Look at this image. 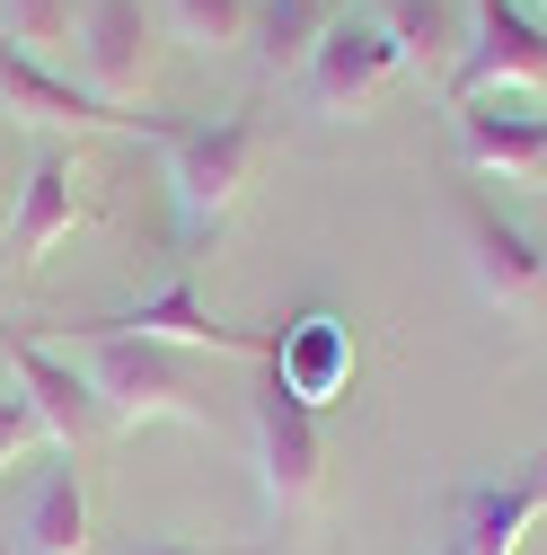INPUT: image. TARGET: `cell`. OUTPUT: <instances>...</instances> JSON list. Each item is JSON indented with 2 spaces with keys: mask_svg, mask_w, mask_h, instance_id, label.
Returning a JSON list of instances; mask_svg holds the SVG:
<instances>
[{
  "mask_svg": "<svg viewBox=\"0 0 547 555\" xmlns=\"http://www.w3.org/2000/svg\"><path fill=\"white\" fill-rule=\"evenodd\" d=\"M80 371L106 405V424H194V433H221L213 388H203V362L177 353V344L151 335H80Z\"/></svg>",
  "mask_w": 547,
  "mask_h": 555,
  "instance_id": "2",
  "label": "cell"
},
{
  "mask_svg": "<svg viewBox=\"0 0 547 555\" xmlns=\"http://www.w3.org/2000/svg\"><path fill=\"white\" fill-rule=\"evenodd\" d=\"M530 10H538V18H547V0H530Z\"/></svg>",
  "mask_w": 547,
  "mask_h": 555,
  "instance_id": "23",
  "label": "cell"
},
{
  "mask_svg": "<svg viewBox=\"0 0 547 555\" xmlns=\"http://www.w3.org/2000/svg\"><path fill=\"white\" fill-rule=\"evenodd\" d=\"M132 555H247V546H203V538H132Z\"/></svg>",
  "mask_w": 547,
  "mask_h": 555,
  "instance_id": "21",
  "label": "cell"
},
{
  "mask_svg": "<svg viewBox=\"0 0 547 555\" xmlns=\"http://www.w3.org/2000/svg\"><path fill=\"white\" fill-rule=\"evenodd\" d=\"M397 44V62H416V72L450 80L459 72V53H468V0H380L371 10Z\"/></svg>",
  "mask_w": 547,
  "mask_h": 555,
  "instance_id": "16",
  "label": "cell"
},
{
  "mask_svg": "<svg viewBox=\"0 0 547 555\" xmlns=\"http://www.w3.org/2000/svg\"><path fill=\"white\" fill-rule=\"evenodd\" d=\"M142 142H160L168 159V203H177V264H194L203 247L221 238L230 203L247 194L256 159H265V115L256 106H230V115H132Z\"/></svg>",
  "mask_w": 547,
  "mask_h": 555,
  "instance_id": "1",
  "label": "cell"
},
{
  "mask_svg": "<svg viewBox=\"0 0 547 555\" xmlns=\"http://www.w3.org/2000/svg\"><path fill=\"white\" fill-rule=\"evenodd\" d=\"M36 441H44V414H36V397H27L18 379H0V467H18Z\"/></svg>",
  "mask_w": 547,
  "mask_h": 555,
  "instance_id": "20",
  "label": "cell"
},
{
  "mask_svg": "<svg viewBox=\"0 0 547 555\" xmlns=\"http://www.w3.org/2000/svg\"><path fill=\"white\" fill-rule=\"evenodd\" d=\"M468 98H547V18L530 0H468V53L450 72V106Z\"/></svg>",
  "mask_w": 547,
  "mask_h": 555,
  "instance_id": "5",
  "label": "cell"
},
{
  "mask_svg": "<svg viewBox=\"0 0 547 555\" xmlns=\"http://www.w3.org/2000/svg\"><path fill=\"white\" fill-rule=\"evenodd\" d=\"M397 72H406V62H397L389 27H380L371 10H345V18L318 36V53L301 62V106H309L318 124H362Z\"/></svg>",
  "mask_w": 547,
  "mask_h": 555,
  "instance_id": "7",
  "label": "cell"
},
{
  "mask_svg": "<svg viewBox=\"0 0 547 555\" xmlns=\"http://www.w3.org/2000/svg\"><path fill=\"white\" fill-rule=\"evenodd\" d=\"M538 520H547V450L521 459V467H495V476L450 485L433 555H521V538H530Z\"/></svg>",
  "mask_w": 547,
  "mask_h": 555,
  "instance_id": "6",
  "label": "cell"
},
{
  "mask_svg": "<svg viewBox=\"0 0 547 555\" xmlns=\"http://www.w3.org/2000/svg\"><path fill=\"white\" fill-rule=\"evenodd\" d=\"M0 115L10 124H36V132H62V124H98V132H132V106H106L98 89H80L72 72H44V53L0 36Z\"/></svg>",
  "mask_w": 547,
  "mask_h": 555,
  "instance_id": "12",
  "label": "cell"
},
{
  "mask_svg": "<svg viewBox=\"0 0 547 555\" xmlns=\"http://www.w3.org/2000/svg\"><path fill=\"white\" fill-rule=\"evenodd\" d=\"M0 36L27 44V53L72 44V0H0Z\"/></svg>",
  "mask_w": 547,
  "mask_h": 555,
  "instance_id": "19",
  "label": "cell"
},
{
  "mask_svg": "<svg viewBox=\"0 0 547 555\" xmlns=\"http://www.w3.org/2000/svg\"><path fill=\"white\" fill-rule=\"evenodd\" d=\"M160 18L177 27V44L194 53H239L256 36V0H160Z\"/></svg>",
  "mask_w": 547,
  "mask_h": 555,
  "instance_id": "18",
  "label": "cell"
},
{
  "mask_svg": "<svg viewBox=\"0 0 547 555\" xmlns=\"http://www.w3.org/2000/svg\"><path fill=\"white\" fill-rule=\"evenodd\" d=\"M10 203H18V185H10V177H0V230H10Z\"/></svg>",
  "mask_w": 547,
  "mask_h": 555,
  "instance_id": "22",
  "label": "cell"
},
{
  "mask_svg": "<svg viewBox=\"0 0 547 555\" xmlns=\"http://www.w3.org/2000/svg\"><path fill=\"white\" fill-rule=\"evenodd\" d=\"M72 335H151V344H177V353H230V362H265L274 353V326H230V318L203 309L194 264H177L151 300H124L106 318H80Z\"/></svg>",
  "mask_w": 547,
  "mask_h": 555,
  "instance_id": "8",
  "label": "cell"
},
{
  "mask_svg": "<svg viewBox=\"0 0 547 555\" xmlns=\"http://www.w3.org/2000/svg\"><path fill=\"white\" fill-rule=\"evenodd\" d=\"M450 115H459V151H468L476 177H495V185H547V98L538 106L468 98Z\"/></svg>",
  "mask_w": 547,
  "mask_h": 555,
  "instance_id": "13",
  "label": "cell"
},
{
  "mask_svg": "<svg viewBox=\"0 0 547 555\" xmlns=\"http://www.w3.org/2000/svg\"><path fill=\"white\" fill-rule=\"evenodd\" d=\"M265 371L283 379L309 414H327L335 397L354 388V318L335 309V300H309V309H292V318H274V353H265Z\"/></svg>",
  "mask_w": 547,
  "mask_h": 555,
  "instance_id": "9",
  "label": "cell"
},
{
  "mask_svg": "<svg viewBox=\"0 0 547 555\" xmlns=\"http://www.w3.org/2000/svg\"><path fill=\"white\" fill-rule=\"evenodd\" d=\"M450 230H459V256H468V292L486 300V309L530 318L547 300V238L530 221H512L476 177L450 185Z\"/></svg>",
  "mask_w": 547,
  "mask_h": 555,
  "instance_id": "3",
  "label": "cell"
},
{
  "mask_svg": "<svg viewBox=\"0 0 547 555\" xmlns=\"http://www.w3.org/2000/svg\"><path fill=\"white\" fill-rule=\"evenodd\" d=\"M0 362H10V379L36 397L44 441H53V450H80V441H98V433H106V405H98V388H89V371H80L72 353L36 344L27 326H0Z\"/></svg>",
  "mask_w": 547,
  "mask_h": 555,
  "instance_id": "10",
  "label": "cell"
},
{
  "mask_svg": "<svg viewBox=\"0 0 547 555\" xmlns=\"http://www.w3.org/2000/svg\"><path fill=\"white\" fill-rule=\"evenodd\" d=\"M72 53H80V89H98L106 106L142 98L151 80V10L142 0H80L72 10Z\"/></svg>",
  "mask_w": 547,
  "mask_h": 555,
  "instance_id": "11",
  "label": "cell"
},
{
  "mask_svg": "<svg viewBox=\"0 0 547 555\" xmlns=\"http://www.w3.org/2000/svg\"><path fill=\"white\" fill-rule=\"evenodd\" d=\"M247 441H256L265 512H274V520L318 512V485H327V433H318V414H309L283 379H274V371L247 388Z\"/></svg>",
  "mask_w": 547,
  "mask_h": 555,
  "instance_id": "4",
  "label": "cell"
},
{
  "mask_svg": "<svg viewBox=\"0 0 547 555\" xmlns=\"http://www.w3.org/2000/svg\"><path fill=\"white\" fill-rule=\"evenodd\" d=\"M72 185H80V168L44 142V151H36V168H27V185H18V203H10V230H0V264H36L62 230L89 212Z\"/></svg>",
  "mask_w": 547,
  "mask_h": 555,
  "instance_id": "14",
  "label": "cell"
},
{
  "mask_svg": "<svg viewBox=\"0 0 547 555\" xmlns=\"http://www.w3.org/2000/svg\"><path fill=\"white\" fill-rule=\"evenodd\" d=\"M89 546V485L62 450L27 494H18V520H10V555H80Z\"/></svg>",
  "mask_w": 547,
  "mask_h": 555,
  "instance_id": "15",
  "label": "cell"
},
{
  "mask_svg": "<svg viewBox=\"0 0 547 555\" xmlns=\"http://www.w3.org/2000/svg\"><path fill=\"white\" fill-rule=\"evenodd\" d=\"M327 27H335L327 0H256V36H247V44H256L265 72H301Z\"/></svg>",
  "mask_w": 547,
  "mask_h": 555,
  "instance_id": "17",
  "label": "cell"
},
{
  "mask_svg": "<svg viewBox=\"0 0 547 555\" xmlns=\"http://www.w3.org/2000/svg\"><path fill=\"white\" fill-rule=\"evenodd\" d=\"M538 194H547V185H538Z\"/></svg>",
  "mask_w": 547,
  "mask_h": 555,
  "instance_id": "24",
  "label": "cell"
}]
</instances>
